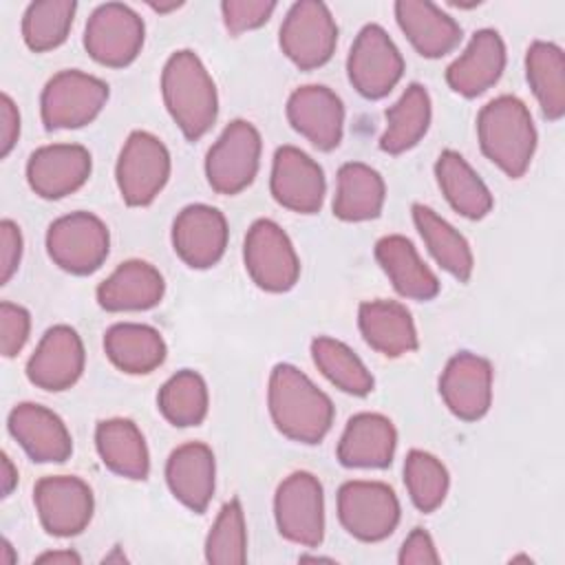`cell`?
<instances>
[{
	"label": "cell",
	"instance_id": "1",
	"mask_svg": "<svg viewBox=\"0 0 565 565\" xmlns=\"http://www.w3.org/2000/svg\"><path fill=\"white\" fill-rule=\"evenodd\" d=\"M267 406L276 428L291 441L320 444L333 424V402L300 369L280 362L271 369Z\"/></svg>",
	"mask_w": 565,
	"mask_h": 565
},
{
	"label": "cell",
	"instance_id": "2",
	"mask_svg": "<svg viewBox=\"0 0 565 565\" xmlns=\"http://www.w3.org/2000/svg\"><path fill=\"white\" fill-rule=\"evenodd\" d=\"M161 95L188 141L201 139L214 126L218 115L216 86L194 51L181 49L168 57L161 71Z\"/></svg>",
	"mask_w": 565,
	"mask_h": 565
},
{
	"label": "cell",
	"instance_id": "3",
	"mask_svg": "<svg viewBox=\"0 0 565 565\" xmlns=\"http://www.w3.org/2000/svg\"><path fill=\"white\" fill-rule=\"evenodd\" d=\"M481 152L510 179H521L536 150V128L527 106L514 95L488 102L477 115Z\"/></svg>",
	"mask_w": 565,
	"mask_h": 565
},
{
	"label": "cell",
	"instance_id": "4",
	"mask_svg": "<svg viewBox=\"0 0 565 565\" xmlns=\"http://www.w3.org/2000/svg\"><path fill=\"white\" fill-rule=\"evenodd\" d=\"M108 102V84L77 68L55 73L40 97L46 130H73L88 126Z\"/></svg>",
	"mask_w": 565,
	"mask_h": 565
},
{
	"label": "cell",
	"instance_id": "5",
	"mask_svg": "<svg viewBox=\"0 0 565 565\" xmlns=\"http://www.w3.org/2000/svg\"><path fill=\"white\" fill-rule=\"evenodd\" d=\"M46 252L60 269L88 276L108 258L110 234L106 223L93 212H71L49 225Z\"/></svg>",
	"mask_w": 565,
	"mask_h": 565
},
{
	"label": "cell",
	"instance_id": "6",
	"mask_svg": "<svg viewBox=\"0 0 565 565\" xmlns=\"http://www.w3.org/2000/svg\"><path fill=\"white\" fill-rule=\"evenodd\" d=\"M115 179L126 205H150L170 179V152L166 143L152 132L132 130L121 146Z\"/></svg>",
	"mask_w": 565,
	"mask_h": 565
},
{
	"label": "cell",
	"instance_id": "7",
	"mask_svg": "<svg viewBox=\"0 0 565 565\" xmlns=\"http://www.w3.org/2000/svg\"><path fill=\"white\" fill-rule=\"evenodd\" d=\"M260 132L247 119H234L205 157V177L214 192L232 196L252 185L260 166Z\"/></svg>",
	"mask_w": 565,
	"mask_h": 565
},
{
	"label": "cell",
	"instance_id": "8",
	"mask_svg": "<svg viewBox=\"0 0 565 565\" xmlns=\"http://www.w3.org/2000/svg\"><path fill=\"white\" fill-rule=\"evenodd\" d=\"M274 516L280 536L302 547H318L324 539V492L307 470L285 477L274 497Z\"/></svg>",
	"mask_w": 565,
	"mask_h": 565
},
{
	"label": "cell",
	"instance_id": "9",
	"mask_svg": "<svg viewBox=\"0 0 565 565\" xmlns=\"http://www.w3.org/2000/svg\"><path fill=\"white\" fill-rule=\"evenodd\" d=\"M338 519L358 541H384L399 523L397 494L382 481H347L338 490Z\"/></svg>",
	"mask_w": 565,
	"mask_h": 565
},
{
	"label": "cell",
	"instance_id": "10",
	"mask_svg": "<svg viewBox=\"0 0 565 565\" xmlns=\"http://www.w3.org/2000/svg\"><path fill=\"white\" fill-rule=\"evenodd\" d=\"M278 42L300 71H313L331 60L338 44V24L324 2L300 0L289 7Z\"/></svg>",
	"mask_w": 565,
	"mask_h": 565
},
{
	"label": "cell",
	"instance_id": "11",
	"mask_svg": "<svg viewBox=\"0 0 565 565\" xmlns=\"http://www.w3.org/2000/svg\"><path fill=\"white\" fill-rule=\"evenodd\" d=\"M243 260L249 278L265 291H289L300 278V260L285 230L271 218L252 223L243 245Z\"/></svg>",
	"mask_w": 565,
	"mask_h": 565
},
{
	"label": "cell",
	"instance_id": "12",
	"mask_svg": "<svg viewBox=\"0 0 565 565\" xmlns=\"http://www.w3.org/2000/svg\"><path fill=\"white\" fill-rule=\"evenodd\" d=\"M146 38L143 20L121 2L99 4L84 26V49L102 66L124 68L137 60Z\"/></svg>",
	"mask_w": 565,
	"mask_h": 565
},
{
	"label": "cell",
	"instance_id": "13",
	"mask_svg": "<svg viewBox=\"0 0 565 565\" xmlns=\"http://www.w3.org/2000/svg\"><path fill=\"white\" fill-rule=\"evenodd\" d=\"M347 73L362 97L382 99L402 79L404 57L380 24H366L351 44Z\"/></svg>",
	"mask_w": 565,
	"mask_h": 565
},
{
	"label": "cell",
	"instance_id": "14",
	"mask_svg": "<svg viewBox=\"0 0 565 565\" xmlns=\"http://www.w3.org/2000/svg\"><path fill=\"white\" fill-rule=\"evenodd\" d=\"M33 503L42 527L60 539L82 534L95 510L88 483L71 475L42 477L33 488Z\"/></svg>",
	"mask_w": 565,
	"mask_h": 565
},
{
	"label": "cell",
	"instance_id": "15",
	"mask_svg": "<svg viewBox=\"0 0 565 565\" xmlns=\"http://www.w3.org/2000/svg\"><path fill=\"white\" fill-rule=\"evenodd\" d=\"M269 190L278 205L298 214H316L324 203L327 181L316 159L296 146H280L274 154Z\"/></svg>",
	"mask_w": 565,
	"mask_h": 565
},
{
	"label": "cell",
	"instance_id": "16",
	"mask_svg": "<svg viewBox=\"0 0 565 565\" xmlns=\"http://www.w3.org/2000/svg\"><path fill=\"white\" fill-rule=\"evenodd\" d=\"M492 364L470 351L455 353L441 375H439V395L448 411L463 419H481L492 404Z\"/></svg>",
	"mask_w": 565,
	"mask_h": 565
},
{
	"label": "cell",
	"instance_id": "17",
	"mask_svg": "<svg viewBox=\"0 0 565 565\" xmlns=\"http://www.w3.org/2000/svg\"><path fill=\"white\" fill-rule=\"evenodd\" d=\"M227 236L223 212L205 203L185 205L172 223L174 254L192 269L214 267L225 254Z\"/></svg>",
	"mask_w": 565,
	"mask_h": 565
},
{
	"label": "cell",
	"instance_id": "18",
	"mask_svg": "<svg viewBox=\"0 0 565 565\" xmlns=\"http://www.w3.org/2000/svg\"><path fill=\"white\" fill-rule=\"evenodd\" d=\"M287 119L318 150H333L344 132V104L322 84H307L296 88L287 99Z\"/></svg>",
	"mask_w": 565,
	"mask_h": 565
},
{
	"label": "cell",
	"instance_id": "19",
	"mask_svg": "<svg viewBox=\"0 0 565 565\" xmlns=\"http://www.w3.org/2000/svg\"><path fill=\"white\" fill-rule=\"evenodd\" d=\"M86 353L79 333L68 324L46 329L38 349L26 362V377L42 391H66L84 371Z\"/></svg>",
	"mask_w": 565,
	"mask_h": 565
},
{
	"label": "cell",
	"instance_id": "20",
	"mask_svg": "<svg viewBox=\"0 0 565 565\" xmlns=\"http://www.w3.org/2000/svg\"><path fill=\"white\" fill-rule=\"evenodd\" d=\"M93 170L90 152L79 143L38 148L26 161L29 188L42 199H64L79 190Z\"/></svg>",
	"mask_w": 565,
	"mask_h": 565
},
{
	"label": "cell",
	"instance_id": "21",
	"mask_svg": "<svg viewBox=\"0 0 565 565\" xmlns=\"http://www.w3.org/2000/svg\"><path fill=\"white\" fill-rule=\"evenodd\" d=\"M7 428L38 463H62L73 452V439L57 413L42 404L22 402L11 408Z\"/></svg>",
	"mask_w": 565,
	"mask_h": 565
},
{
	"label": "cell",
	"instance_id": "22",
	"mask_svg": "<svg viewBox=\"0 0 565 565\" xmlns=\"http://www.w3.org/2000/svg\"><path fill=\"white\" fill-rule=\"evenodd\" d=\"M505 68V44L499 31L479 29L463 53L446 68L448 86L461 97H479L492 88Z\"/></svg>",
	"mask_w": 565,
	"mask_h": 565
},
{
	"label": "cell",
	"instance_id": "23",
	"mask_svg": "<svg viewBox=\"0 0 565 565\" xmlns=\"http://www.w3.org/2000/svg\"><path fill=\"white\" fill-rule=\"evenodd\" d=\"M166 481L174 499L201 514L212 501L216 486L214 452L203 441H188L174 448L166 461Z\"/></svg>",
	"mask_w": 565,
	"mask_h": 565
},
{
	"label": "cell",
	"instance_id": "24",
	"mask_svg": "<svg viewBox=\"0 0 565 565\" xmlns=\"http://www.w3.org/2000/svg\"><path fill=\"white\" fill-rule=\"evenodd\" d=\"M395 20L413 49L428 57H444L461 42V26L452 15L428 0H397Z\"/></svg>",
	"mask_w": 565,
	"mask_h": 565
},
{
	"label": "cell",
	"instance_id": "25",
	"mask_svg": "<svg viewBox=\"0 0 565 565\" xmlns=\"http://www.w3.org/2000/svg\"><path fill=\"white\" fill-rule=\"evenodd\" d=\"M397 430L380 413L353 415L338 441V461L344 468H386L393 461Z\"/></svg>",
	"mask_w": 565,
	"mask_h": 565
},
{
	"label": "cell",
	"instance_id": "26",
	"mask_svg": "<svg viewBox=\"0 0 565 565\" xmlns=\"http://www.w3.org/2000/svg\"><path fill=\"white\" fill-rule=\"evenodd\" d=\"M166 282L161 271L146 260L121 263L99 287L97 302L106 311H146L161 302Z\"/></svg>",
	"mask_w": 565,
	"mask_h": 565
},
{
	"label": "cell",
	"instance_id": "27",
	"mask_svg": "<svg viewBox=\"0 0 565 565\" xmlns=\"http://www.w3.org/2000/svg\"><path fill=\"white\" fill-rule=\"evenodd\" d=\"M364 342L386 358H399L419 347L411 311L395 300H366L358 309Z\"/></svg>",
	"mask_w": 565,
	"mask_h": 565
},
{
	"label": "cell",
	"instance_id": "28",
	"mask_svg": "<svg viewBox=\"0 0 565 565\" xmlns=\"http://www.w3.org/2000/svg\"><path fill=\"white\" fill-rule=\"evenodd\" d=\"M375 260L399 296L411 300H433L439 294L435 271L419 258L417 249L406 236H382L375 243Z\"/></svg>",
	"mask_w": 565,
	"mask_h": 565
},
{
	"label": "cell",
	"instance_id": "29",
	"mask_svg": "<svg viewBox=\"0 0 565 565\" xmlns=\"http://www.w3.org/2000/svg\"><path fill=\"white\" fill-rule=\"evenodd\" d=\"M104 351L119 371L146 375L163 364L168 347L161 333L148 324L117 322L104 333Z\"/></svg>",
	"mask_w": 565,
	"mask_h": 565
},
{
	"label": "cell",
	"instance_id": "30",
	"mask_svg": "<svg viewBox=\"0 0 565 565\" xmlns=\"http://www.w3.org/2000/svg\"><path fill=\"white\" fill-rule=\"evenodd\" d=\"M95 446L102 463L119 477L146 479L150 472V455L137 424L126 417L104 419L95 428Z\"/></svg>",
	"mask_w": 565,
	"mask_h": 565
},
{
	"label": "cell",
	"instance_id": "31",
	"mask_svg": "<svg viewBox=\"0 0 565 565\" xmlns=\"http://www.w3.org/2000/svg\"><path fill=\"white\" fill-rule=\"evenodd\" d=\"M386 199L382 174L360 161H349L338 170L333 214L347 223L377 218Z\"/></svg>",
	"mask_w": 565,
	"mask_h": 565
},
{
	"label": "cell",
	"instance_id": "32",
	"mask_svg": "<svg viewBox=\"0 0 565 565\" xmlns=\"http://www.w3.org/2000/svg\"><path fill=\"white\" fill-rule=\"evenodd\" d=\"M435 177L441 194L461 216L479 221L492 210L494 201L488 185L459 152L444 150L435 161Z\"/></svg>",
	"mask_w": 565,
	"mask_h": 565
},
{
	"label": "cell",
	"instance_id": "33",
	"mask_svg": "<svg viewBox=\"0 0 565 565\" xmlns=\"http://www.w3.org/2000/svg\"><path fill=\"white\" fill-rule=\"evenodd\" d=\"M433 117L430 95L426 86L413 82L402 97L386 110V128L380 137V148L386 154H402L415 148L428 132Z\"/></svg>",
	"mask_w": 565,
	"mask_h": 565
},
{
	"label": "cell",
	"instance_id": "34",
	"mask_svg": "<svg viewBox=\"0 0 565 565\" xmlns=\"http://www.w3.org/2000/svg\"><path fill=\"white\" fill-rule=\"evenodd\" d=\"M413 223L433 258L457 280H470L475 269V256L463 234H459L446 218H441L424 203L413 205Z\"/></svg>",
	"mask_w": 565,
	"mask_h": 565
},
{
	"label": "cell",
	"instance_id": "35",
	"mask_svg": "<svg viewBox=\"0 0 565 565\" xmlns=\"http://www.w3.org/2000/svg\"><path fill=\"white\" fill-rule=\"evenodd\" d=\"M525 75L530 88L550 121L565 115V55L554 42L536 40L525 53Z\"/></svg>",
	"mask_w": 565,
	"mask_h": 565
},
{
	"label": "cell",
	"instance_id": "36",
	"mask_svg": "<svg viewBox=\"0 0 565 565\" xmlns=\"http://www.w3.org/2000/svg\"><path fill=\"white\" fill-rule=\"evenodd\" d=\"M311 358L318 371L340 391L355 397H364L373 391L375 382L371 371L344 342L329 335H318L311 342Z\"/></svg>",
	"mask_w": 565,
	"mask_h": 565
},
{
	"label": "cell",
	"instance_id": "37",
	"mask_svg": "<svg viewBox=\"0 0 565 565\" xmlns=\"http://www.w3.org/2000/svg\"><path fill=\"white\" fill-rule=\"evenodd\" d=\"M207 384L205 380L192 371L183 369L174 373L157 395V406L166 422L177 428L199 426L207 415Z\"/></svg>",
	"mask_w": 565,
	"mask_h": 565
},
{
	"label": "cell",
	"instance_id": "38",
	"mask_svg": "<svg viewBox=\"0 0 565 565\" xmlns=\"http://www.w3.org/2000/svg\"><path fill=\"white\" fill-rule=\"evenodd\" d=\"M77 4L73 0L31 2L22 18V38L35 53H44L64 44L71 33Z\"/></svg>",
	"mask_w": 565,
	"mask_h": 565
},
{
	"label": "cell",
	"instance_id": "39",
	"mask_svg": "<svg viewBox=\"0 0 565 565\" xmlns=\"http://www.w3.org/2000/svg\"><path fill=\"white\" fill-rule=\"evenodd\" d=\"M404 483L413 505L419 512H433L444 503L450 477L441 459L413 448L404 459Z\"/></svg>",
	"mask_w": 565,
	"mask_h": 565
},
{
	"label": "cell",
	"instance_id": "40",
	"mask_svg": "<svg viewBox=\"0 0 565 565\" xmlns=\"http://www.w3.org/2000/svg\"><path fill=\"white\" fill-rule=\"evenodd\" d=\"M205 561L214 565H241L247 561V527L238 499H230L210 527Z\"/></svg>",
	"mask_w": 565,
	"mask_h": 565
},
{
	"label": "cell",
	"instance_id": "41",
	"mask_svg": "<svg viewBox=\"0 0 565 565\" xmlns=\"http://www.w3.org/2000/svg\"><path fill=\"white\" fill-rule=\"evenodd\" d=\"M274 11H276V2L271 0H223L221 2L223 24L232 35H241L245 31L263 26Z\"/></svg>",
	"mask_w": 565,
	"mask_h": 565
},
{
	"label": "cell",
	"instance_id": "42",
	"mask_svg": "<svg viewBox=\"0 0 565 565\" xmlns=\"http://www.w3.org/2000/svg\"><path fill=\"white\" fill-rule=\"evenodd\" d=\"M31 316L24 307L0 302V349L4 358H15L29 340Z\"/></svg>",
	"mask_w": 565,
	"mask_h": 565
},
{
	"label": "cell",
	"instance_id": "43",
	"mask_svg": "<svg viewBox=\"0 0 565 565\" xmlns=\"http://www.w3.org/2000/svg\"><path fill=\"white\" fill-rule=\"evenodd\" d=\"M22 258V232L20 227L4 218L0 223V285H7L18 271Z\"/></svg>",
	"mask_w": 565,
	"mask_h": 565
},
{
	"label": "cell",
	"instance_id": "44",
	"mask_svg": "<svg viewBox=\"0 0 565 565\" xmlns=\"http://www.w3.org/2000/svg\"><path fill=\"white\" fill-rule=\"evenodd\" d=\"M397 561L402 565H435L439 563L433 536L424 527H413L399 547Z\"/></svg>",
	"mask_w": 565,
	"mask_h": 565
},
{
	"label": "cell",
	"instance_id": "45",
	"mask_svg": "<svg viewBox=\"0 0 565 565\" xmlns=\"http://www.w3.org/2000/svg\"><path fill=\"white\" fill-rule=\"evenodd\" d=\"M20 137V113L15 102L2 93L0 95V157H9Z\"/></svg>",
	"mask_w": 565,
	"mask_h": 565
},
{
	"label": "cell",
	"instance_id": "46",
	"mask_svg": "<svg viewBox=\"0 0 565 565\" xmlns=\"http://www.w3.org/2000/svg\"><path fill=\"white\" fill-rule=\"evenodd\" d=\"M35 563H53V565H79L82 558L77 552L73 550H53V552H44L35 558Z\"/></svg>",
	"mask_w": 565,
	"mask_h": 565
},
{
	"label": "cell",
	"instance_id": "47",
	"mask_svg": "<svg viewBox=\"0 0 565 565\" xmlns=\"http://www.w3.org/2000/svg\"><path fill=\"white\" fill-rule=\"evenodd\" d=\"M15 486H18V470L11 457L4 452L2 455V497H9Z\"/></svg>",
	"mask_w": 565,
	"mask_h": 565
},
{
	"label": "cell",
	"instance_id": "48",
	"mask_svg": "<svg viewBox=\"0 0 565 565\" xmlns=\"http://www.w3.org/2000/svg\"><path fill=\"white\" fill-rule=\"evenodd\" d=\"M2 554H0V563L2 565H13L15 561H18V556L13 554V545L7 541V539H2Z\"/></svg>",
	"mask_w": 565,
	"mask_h": 565
},
{
	"label": "cell",
	"instance_id": "49",
	"mask_svg": "<svg viewBox=\"0 0 565 565\" xmlns=\"http://www.w3.org/2000/svg\"><path fill=\"white\" fill-rule=\"evenodd\" d=\"M179 7H181V2H170V4H154V2H150V9H154L157 13H168V11H174Z\"/></svg>",
	"mask_w": 565,
	"mask_h": 565
}]
</instances>
